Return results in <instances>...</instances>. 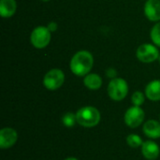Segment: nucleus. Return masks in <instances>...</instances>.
<instances>
[{
	"label": "nucleus",
	"mask_w": 160,
	"mask_h": 160,
	"mask_svg": "<svg viewBox=\"0 0 160 160\" xmlns=\"http://www.w3.org/2000/svg\"><path fill=\"white\" fill-rule=\"evenodd\" d=\"M94 64L93 55L87 51L78 52L70 61V69L77 76L87 75Z\"/></svg>",
	"instance_id": "1"
},
{
	"label": "nucleus",
	"mask_w": 160,
	"mask_h": 160,
	"mask_svg": "<svg viewBox=\"0 0 160 160\" xmlns=\"http://www.w3.org/2000/svg\"><path fill=\"white\" fill-rule=\"evenodd\" d=\"M77 123L84 128H93L98 125L100 121L99 111L92 106L81 108L76 113Z\"/></svg>",
	"instance_id": "2"
},
{
	"label": "nucleus",
	"mask_w": 160,
	"mask_h": 160,
	"mask_svg": "<svg viewBox=\"0 0 160 160\" xmlns=\"http://www.w3.org/2000/svg\"><path fill=\"white\" fill-rule=\"evenodd\" d=\"M128 93V82L121 78L112 79L108 86V94L112 100H123Z\"/></svg>",
	"instance_id": "3"
},
{
	"label": "nucleus",
	"mask_w": 160,
	"mask_h": 160,
	"mask_svg": "<svg viewBox=\"0 0 160 160\" xmlns=\"http://www.w3.org/2000/svg\"><path fill=\"white\" fill-rule=\"evenodd\" d=\"M30 40L35 48H45L51 41V31L48 29V27L38 26L33 30Z\"/></svg>",
	"instance_id": "4"
},
{
	"label": "nucleus",
	"mask_w": 160,
	"mask_h": 160,
	"mask_svg": "<svg viewBox=\"0 0 160 160\" xmlns=\"http://www.w3.org/2000/svg\"><path fill=\"white\" fill-rule=\"evenodd\" d=\"M65 81V75L62 70L53 68L50 70L43 79V84L44 86L51 91L56 90L62 86Z\"/></svg>",
	"instance_id": "5"
},
{
	"label": "nucleus",
	"mask_w": 160,
	"mask_h": 160,
	"mask_svg": "<svg viewBox=\"0 0 160 160\" xmlns=\"http://www.w3.org/2000/svg\"><path fill=\"white\" fill-rule=\"evenodd\" d=\"M144 120V112L141 107H130L125 113V123L131 128H138Z\"/></svg>",
	"instance_id": "6"
},
{
	"label": "nucleus",
	"mask_w": 160,
	"mask_h": 160,
	"mask_svg": "<svg viewBox=\"0 0 160 160\" xmlns=\"http://www.w3.org/2000/svg\"><path fill=\"white\" fill-rule=\"evenodd\" d=\"M137 57L143 63H152L159 57V52L154 45L142 44L137 50Z\"/></svg>",
	"instance_id": "7"
},
{
	"label": "nucleus",
	"mask_w": 160,
	"mask_h": 160,
	"mask_svg": "<svg viewBox=\"0 0 160 160\" xmlns=\"http://www.w3.org/2000/svg\"><path fill=\"white\" fill-rule=\"evenodd\" d=\"M18 140V134L11 128H2L0 131V148L8 149L12 147Z\"/></svg>",
	"instance_id": "8"
},
{
	"label": "nucleus",
	"mask_w": 160,
	"mask_h": 160,
	"mask_svg": "<svg viewBox=\"0 0 160 160\" xmlns=\"http://www.w3.org/2000/svg\"><path fill=\"white\" fill-rule=\"evenodd\" d=\"M144 12L146 17L152 21L160 20V0H147L144 6Z\"/></svg>",
	"instance_id": "9"
},
{
	"label": "nucleus",
	"mask_w": 160,
	"mask_h": 160,
	"mask_svg": "<svg viewBox=\"0 0 160 160\" xmlns=\"http://www.w3.org/2000/svg\"><path fill=\"white\" fill-rule=\"evenodd\" d=\"M142 153L148 160H156L159 157V146L153 141H146L142 145Z\"/></svg>",
	"instance_id": "10"
},
{
	"label": "nucleus",
	"mask_w": 160,
	"mask_h": 160,
	"mask_svg": "<svg viewBox=\"0 0 160 160\" xmlns=\"http://www.w3.org/2000/svg\"><path fill=\"white\" fill-rule=\"evenodd\" d=\"M144 134L151 139L160 138V123L156 120H149L143 125Z\"/></svg>",
	"instance_id": "11"
},
{
	"label": "nucleus",
	"mask_w": 160,
	"mask_h": 160,
	"mask_svg": "<svg viewBox=\"0 0 160 160\" xmlns=\"http://www.w3.org/2000/svg\"><path fill=\"white\" fill-rule=\"evenodd\" d=\"M146 97L152 101L160 100V81L156 80L147 84L145 88Z\"/></svg>",
	"instance_id": "12"
},
{
	"label": "nucleus",
	"mask_w": 160,
	"mask_h": 160,
	"mask_svg": "<svg viewBox=\"0 0 160 160\" xmlns=\"http://www.w3.org/2000/svg\"><path fill=\"white\" fill-rule=\"evenodd\" d=\"M15 0H0V14L3 18L11 17L16 11Z\"/></svg>",
	"instance_id": "13"
},
{
	"label": "nucleus",
	"mask_w": 160,
	"mask_h": 160,
	"mask_svg": "<svg viewBox=\"0 0 160 160\" xmlns=\"http://www.w3.org/2000/svg\"><path fill=\"white\" fill-rule=\"evenodd\" d=\"M84 85L90 90H98L102 85V79L98 74H88L83 80Z\"/></svg>",
	"instance_id": "14"
},
{
	"label": "nucleus",
	"mask_w": 160,
	"mask_h": 160,
	"mask_svg": "<svg viewBox=\"0 0 160 160\" xmlns=\"http://www.w3.org/2000/svg\"><path fill=\"white\" fill-rule=\"evenodd\" d=\"M127 143L131 147V148H138L142 145V138L137 135V134H130L127 137Z\"/></svg>",
	"instance_id": "15"
},
{
	"label": "nucleus",
	"mask_w": 160,
	"mask_h": 160,
	"mask_svg": "<svg viewBox=\"0 0 160 160\" xmlns=\"http://www.w3.org/2000/svg\"><path fill=\"white\" fill-rule=\"evenodd\" d=\"M62 122L64 124L65 127L67 128H71L74 126L75 122H77V118H76V114L72 113V112H67L63 115L62 118Z\"/></svg>",
	"instance_id": "16"
},
{
	"label": "nucleus",
	"mask_w": 160,
	"mask_h": 160,
	"mask_svg": "<svg viewBox=\"0 0 160 160\" xmlns=\"http://www.w3.org/2000/svg\"><path fill=\"white\" fill-rule=\"evenodd\" d=\"M151 38L153 42L160 47V22H158L151 30Z\"/></svg>",
	"instance_id": "17"
},
{
	"label": "nucleus",
	"mask_w": 160,
	"mask_h": 160,
	"mask_svg": "<svg viewBox=\"0 0 160 160\" xmlns=\"http://www.w3.org/2000/svg\"><path fill=\"white\" fill-rule=\"evenodd\" d=\"M131 101H132V103H133L134 106L140 107V106L142 105L143 102H144V96H143V94H142V92H140V91L135 92V93L132 95Z\"/></svg>",
	"instance_id": "18"
},
{
	"label": "nucleus",
	"mask_w": 160,
	"mask_h": 160,
	"mask_svg": "<svg viewBox=\"0 0 160 160\" xmlns=\"http://www.w3.org/2000/svg\"><path fill=\"white\" fill-rule=\"evenodd\" d=\"M106 73H107V76L110 77V78H114L116 76V74H117V72H116V70L114 68H109Z\"/></svg>",
	"instance_id": "19"
},
{
	"label": "nucleus",
	"mask_w": 160,
	"mask_h": 160,
	"mask_svg": "<svg viewBox=\"0 0 160 160\" xmlns=\"http://www.w3.org/2000/svg\"><path fill=\"white\" fill-rule=\"evenodd\" d=\"M48 29L51 31V32H54L56 29H57V24H56V22H50L49 24H48Z\"/></svg>",
	"instance_id": "20"
},
{
	"label": "nucleus",
	"mask_w": 160,
	"mask_h": 160,
	"mask_svg": "<svg viewBox=\"0 0 160 160\" xmlns=\"http://www.w3.org/2000/svg\"><path fill=\"white\" fill-rule=\"evenodd\" d=\"M65 160H78L77 158H66Z\"/></svg>",
	"instance_id": "21"
},
{
	"label": "nucleus",
	"mask_w": 160,
	"mask_h": 160,
	"mask_svg": "<svg viewBox=\"0 0 160 160\" xmlns=\"http://www.w3.org/2000/svg\"><path fill=\"white\" fill-rule=\"evenodd\" d=\"M43 1H49V0H43Z\"/></svg>",
	"instance_id": "22"
},
{
	"label": "nucleus",
	"mask_w": 160,
	"mask_h": 160,
	"mask_svg": "<svg viewBox=\"0 0 160 160\" xmlns=\"http://www.w3.org/2000/svg\"><path fill=\"white\" fill-rule=\"evenodd\" d=\"M159 62H160V56H159Z\"/></svg>",
	"instance_id": "23"
}]
</instances>
